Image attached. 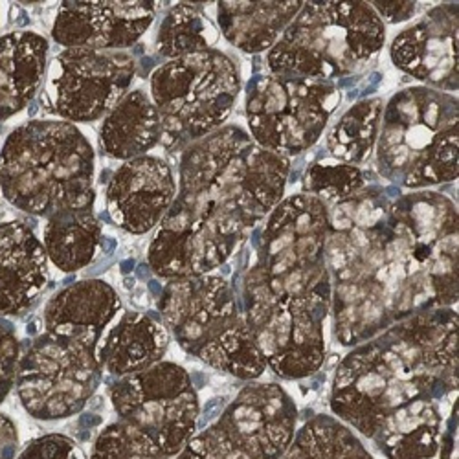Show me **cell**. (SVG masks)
<instances>
[{
	"mask_svg": "<svg viewBox=\"0 0 459 459\" xmlns=\"http://www.w3.org/2000/svg\"><path fill=\"white\" fill-rule=\"evenodd\" d=\"M333 331L346 348L457 303V210L437 191L364 187L329 206Z\"/></svg>",
	"mask_w": 459,
	"mask_h": 459,
	"instance_id": "cell-1",
	"label": "cell"
},
{
	"mask_svg": "<svg viewBox=\"0 0 459 459\" xmlns=\"http://www.w3.org/2000/svg\"><path fill=\"white\" fill-rule=\"evenodd\" d=\"M455 397L457 313L439 307L355 346L336 368L329 404L388 459H432Z\"/></svg>",
	"mask_w": 459,
	"mask_h": 459,
	"instance_id": "cell-2",
	"label": "cell"
},
{
	"mask_svg": "<svg viewBox=\"0 0 459 459\" xmlns=\"http://www.w3.org/2000/svg\"><path fill=\"white\" fill-rule=\"evenodd\" d=\"M290 159L224 126L187 145L177 195L147 252L152 274L171 281L212 274L283 199Z\"/></svg>",
	"mask_w": 459,
	"mask_h": 459,
	"instance_id": "cell-3",
	"label": "cell"
},
{
	"mask_svg": "<svg viewBox=\"0 0 459 459\" xmlns=\"http://www.w3.org/2000/svg\"><path fill=\"white\" fill-rule=\"evenodd\" d=\"M327 234L329 208L309 194L283 199L254 232L241 309L266 366L285 380L311 377L325 360Z\"/></svg>",
	"mask_w": 459,
	"mask_h": 459,
	"instance_id": "cell-4",
	"label": "cell"
},
{
	"mask_svg": "<svg viewBox=\"0 0 459 459\" xmlns=\"http://www.w3.org/2000/svg\"><path fill=\"white\" fill-rule=\"evenodd\" d=\"M96 155L68 122L31 120L10 133L0 149V191L17 210L52 217L94 210Z\"/></svg>",
	"mask_w": 459,
	"mask_h": 459,
	"instance_id": "cell-5",
	"label": "cell"
},
{
	"mask_svg": "<svg viewBox=\"0 0 459 459\" xmlns=\"http://www.w3.org/2000/svg\"><path fill=\"white\" fill-rule=\"evenodd\" d=\"M380 177L420 191L457 180V98L410 87L385 103L375 145Z\"/></svg>",
	"mask_w": 459,
	"mask_h": 459,
	"instance_id": "cell-6",
	"label": "cell"
},
{
	"mask_svg": "<svg viewBox=\"0 0 459 459\" xmlns=\"http://www.w3.org/2000/svg\"><path fill=\"white\" fill-rule=\"evenodd\" d=\"M386 41V26L369 3H303L266 54V70L320 82L364 72Z\"/></svg>",
	"mask_w": 459,
	"mask_h": 459,
	"instance_id": "cell-7",
	"label": "cell"
},
{
	"mask_svg": "<svg viewBox=\"0 0 459 459\" xmlns=\"http://www.w3.org/2000/svg\"><path fill=\"white\" fill-rule=\"evenodd\" d=\"M159 313L178 346L217 371L252 382L269 368L247 327L234 287L221 276L166 281Z\"/></svg>",
	"mask_w": 459,
	"mask_h": 459,
	"instance_id": "cell-8",
	"label": "cell"
},
{
	"mask_svg": "<svg viewBox=\"0 0 459 459\" xmlns=\"http://www.w3.org/2000/svg\"><path fill=\"white\" fill-rule=\"evenodd\" d=\"M149 82L168 152H182L224 127L241 92L238 65L217 48L166 61Z\"/></svg>",
	"mask_w": 459,
	"mask_h": 459,
	"instance_id": "cell-9",
	"label": "cell"
},
{
	"mask_svg": "<svg viewBox=\"0 0 459 459\" xmlns=\"http://www.w3.org/2000/svg\"><path fill=\"white\" fill-rule=\"evenodd\" d=\"M101 338L94 333L43 331L21 348L15 388L33 419L78 415L103 380Z\"/></svg>",
	"mask_w": 459,
	"mask_h": 459,
	"instance_id": "cell-10",
	"label": "cell"
},
{
	"mask_svg": "<svg viewBox=\"0 0 459 459\" xmlns=\"http://www.w3.org/2000/svg\"><path fill=\"white\" fill-rule=\"evenodd\" d=\"M296 427L298 408L280 385L248 382L173 459H281Z\"/></svg>",
	"mask_w": 459,
	"mask_h": 459,
	"instance_id": "cell-11",
	"label": "cell"
},
{
	"mask_svg": "<svg viewBox=\"0 0 459 459\" xmlns=\"http://www.w3.org/2000/svg\"><path fill=\"white\" fill-rule=\"evenodd\" d=\"M334 82L259 74L247 85L248 134L287 159L311 149L340 105Z\"/></svg>",
	"mask_w": 459,
	"mask_h": 459,
	"instance_id": "cell-12",
	"label": "cell"
},
{
	"mask_svg": "<svg viewBox=\"0 0 459 459\" xmlns=\"http://www.w3.org/2000/svg\"><path fill=\"white\" fill-rule=\"evenodd\" d=\"M114 411L173 459L199 427L201 404L189 373L162 360L117 378L108 388Z\"/></svg>",
	"mask_w": 459,
	"mask_h": 459,
	"instance_id": "cell-13",
	"label": "cell"
},
{
	"mask_svg": "<svg viewBox=\"0 0 459 459\" xmlns=\"http://www.w3.org/2000/svg\"><path fill=\"white\" fill-rule=\"evenodd\" d=\"M136 66L126 50L65 48L47 68L43 110L68 124L101 120L129 92Z\"/></svg>",
	"mask_w": 459,
	"mask_h": 459,
	"instance_id": "cell-14",
	"label": "cell"
},
{
	"mask_svg": "<svg viewBox=\"0 0 459 459\" xmlns=\"http://www.w3.org/2000/svg\"><path fill=\"white\" fill-rule=\"evenodd\" d=\"M157 4L147 0H65L52 26V39L65 48L122 52L151 28Z\"/></svg>",
	"mask_w": 459,
	"mask_h": 459,
	"instance_id": "cell-15",
	"label": "cell"
},
{
	"mask_svg": "<svg viewBox=\"0 0 459 459\" xmlns=\"http://www.w3.org/2000/svg\"><path fill=\"white\" fill-rule=\"evenodd\" d=\"M394 65L425 87L457 92V4L432 8L395 35Z\"/></svg>",
	"mask_w": 459,
	"mask_h": 459,
	"instance_id": "cell-16",
	"label": "cell"
},
{
	"mask_svg": "<svg viewBox=\"0 0 459 459\" xmlns=\"http://www.w3.org/2000/svg\"><path fill=\"white\" fill-rule=\"evenodd\" d=\"M177 195L171 168L159 157H138L114 171L107 187V212L114 224L134 236L159 226Z\"/></svg>",
	"mask_w": 459,
	"mask_h": 459,
	"instance_id": "cell-17",
	"label": "cell"
},
{
	"mask_svg": "<svg viewBox=\"0 0 459 459\" xmlns=\"http://www.w3.org/2000/svg\"><path fill=\"white\" fill-rule=\"evenodd\" d=\"M48 281V255L21 221L0 222V318L21 316Z\"/></svg>",
	"mask_w": 459,
	"mask_h": 459,
	"instance_id": "cell-18",
	"label": "cell"
},
{
	"mask_svg": "<svg viewBox=\"0 0 459 459\" xmlns=\"http://www.w3.org/2000/svg\"><path fill=\"white\" fill-rule=\"evenodd\" d=\"M48 41L17 30L0 35V122L19 114L39 92L48 68Z\"/></svg>",
	"mask_w": 459,
	"mask_h": 459,
	"instance_id": "cell-19",
	"label": "cell"
},
{
	"mask_svg": "<svg viewBox=\"0 0 459 459\" xmlns=\"http://www.w3.org/2000/svg\"><path fill=\"white\" fill-rule=\"evenodd\" d=\"M169 348L168 329L152 316L129 311L101 338L103 369L117 377H127L164 360Z\"/></svg>",
	"mask_w": 459,
	"mask_h": 459,
	"instance_id": "cell-20",
	"label": "cell"
},
{
	"mask_svg": "<svg viewBox=\"0 0 459 459\" xmlns=\"http://www.w3.org/2000/svg\"><path fill=\"white\" fill-rule=\"evenodd\" d=\"M162 138L157 107L142 89L129 91L114 105L100 127V149L105 157L133 160L145 157Z\"/></svg>",
	"mask_w": 459,
	"mask_h": 459,
	"instance_id": "cell-21",
	"label": "cell"
},
{
	"mask_svg": "<svg viewBox=\"0 0 459 459\" xmlns=\"http://www.w3.org/2000/svg\"><path fill=\"white\" fill-rule=\"evenodd\" d=\"M122 311V299L103 280H83L65 287L47 303L45 331L94 333L103 336Z\"/></svg>",
	"mask_w": 459,
	"mask_h": 459,
	"instance_id": "cell-22",
	"label": "cell"
},
{
	"mask_svg": "<svg viewBox=\"0 0 459 459\" xmlns=\"http://www.w3.org/2000/svg\"><path fill=\"white\" fill-rule=\"evenodd\" d=\"M303 8V0L274 3H219L217 22L224 39L247 52H269Z\"/></svg>",
	"mask_w": 459,
	"mask_h": 459,
	"instance_id": "cell-23",
	"label": "cell"
},
{
	"mask_svg": "<svg viewBox=\"0 0 459 459\" xmlns=\"http://www.w3.org/2000/svg\"><path fill=\"white\" fill-rule=\"evenodd\" d=\"M43 247L48 261L72 274L89 266L101 247V224L94 210H72L47 219Z\"/></svg>",
	"mask_w": 459,
	"mask_h": 459,
	"instance_id": "cell-24",
	"label": "cell"
},
{
	"mask_svg": "<svg viewBox=\"0 0 459 459\" xmlns=\"http://www.w3.org/2000/svg\"><path fill=\"white\" fill-rule=\"evenodd\" d=\"M281 459H375L360 437L333 415L318 413L296 430Z\"/></svg>",
	"mask_w": 459,
	"mask_h": 459,
	"instance_id": "cell-25",
	"label": "cell"
},
{
	"mask_svg": "<svg viewBox=\"0 0 459 459\" xmlns=\"http://www.w3.org/2000/svg\"><path fill=\"white\" fill-rule=\"evenodd\" d=\"M382 110H385V101L371 98L355 103L343 112L327 134V147L333 157L351 166L366 164L377 145Z\"/></svg>",
	"mask_w": 459,
	"mask_h": 459,
	"instance_id": "cell-26",
	"label": "cell"
},
{
	"mask_svg": "<svg viewBox=\"0 0 459 459\" xmlns=\"http://www.w3.org/2000/svg\"><path fill=\"white\" fill-rule=\"evenodd\" d=\"M219 30L203 13L201 6L180 3L166 13L157 33V52L168 61L212 50Z\"/></svg>",
	"mask_w": 459,
	"mask_h": 459,
	"instance_id": "cell-27",
	"label": "cell"
},
{
	"mask_svg": "<svg viewBox=\"0 0 459 459\" xmlns=\"http://www.w3.org/2000/svg\"><path fill=\"white\" fill-rule=\"evenodd\" d=\"M366 186L364 171L351 164H311L303 177V194L320 199L327 208L357 195Z\"/></svg>",
	"mask_w": 459,
	"mask_h": 459,
	"instance_id": "cell-28",
	"label": "cell"
},
{
	"mask_svg": "<svg viewBox=\"0 0 459 459\" xmlns=\"http://www.w3.org/2000/svg\"><path fill=\"white\" fill-rule=\"evenodd\" d=\"M91 459H169L155 443L124 420L105 427L94 441Z\"/></svg>",
	"mask_w": 459,
	"mask_h": 459,
	"instance_id": "cell-29",
	"label": "cell"
},
{
	"mask_svg": "<svg viewBox=\"0 0 459 459\" xmlns=\"http://www.w3.org/2000/svg\"><path fill=\"white\" fill-rule=\"evenodd\" d=\"M21 359V342L12 320L0 318V404L12 394Z\"/></svg>",
	"mask_w": 459,
	"mask_h": 459,
	"instance_id": "cell-30",
	"label": "cell"
},
{
	"mask_svg": "<svg viewBox=\"0 0 459 459\" xmlns=\"http://www.w3.org/2000/svg\"><path fill=\"white\" fill-rule=\"evenodd\" d=\"M17 459H85V454L72 437L47 434L26 443Z\"/></svg>",
	"mask_w": 459,
	"mask_h": 459,
	"instance_id": "cell-31",
	"label": "cell"
},
{
	"mask_svg": "<svg viewBox=\"0 0 459 459\" xmlns=\"http://www.w3.org/2000/svg\"><path fill=\"white\" fill-rule=\"evenodd\" d=\"M19 452L17 425L6 413L0 411V459H17Z\"/></svg>",
	"mask_w": 459,
	"mask_h": 459,
	"instance_id": "cell-32",
	"label": "cell"
},
{
	"mask_svg": "<svg viewBox=\"0 0 459 459\" xmlns=\"http://www.w3.org/2000/svg\"><path fill=\"white\" fill-rule=\"evenodd\" d=\"M371 8L377 12V15L380 17V21L385 22H404L408 19H411L417 12V4L419 3H369Z\"/></svg>",
	"mask_w": 459,
	"mask_h": 459,
	"instance_id": "cell-33",
	"label": "cell"
}]
</instances>
